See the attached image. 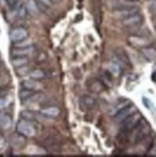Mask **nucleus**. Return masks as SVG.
<instances>
[{
    "label": "nucleus",
    "mask_w": 156,
    "mask_h": 157,
    "mask_svg": "<svg viewBox=\"0 0 156 157\" xmlns=\"http://www.w3.org/2000/svg\"><path fill=\"white\" fill-rule=\"evenodd\" d=\"M17 131L19 135L26 138L35 137L36 134V128L34 125L33 122L24 119L19 120V122L17 124Z\"/></svg>",
    "instance_id": "f257e3e1"
},
{
    "label": "nucleus",
    "mask_w": 156,
    "mask_h": 157,
    "mask_svg": "<svg viewBox=\"0 0 156 157\" xmlns=\"http://www.w3.org/2000/svg\"><path fill=\"white\" fill-rule=\"evenodd\" d=\"M143 119V117L141 115L140 112H135L132 115H130L129 117H127L126 120L122 122V124H123V128L124 130H127V131H130L132 128H134L136 125L140 123Z\"/></svg>",
    "instance_id": "f03ea898"
},
{
    "label": "nucleus",
    "mask_w": 156,
    "mask_h": 157,
    "mask_svg": "<svg viewBox=\"0 0 156 157\" xmlns=\"http://www.w3.org/2000/svg\"><path fill=\"white\" fill-rule=\"evenodd\" d=\"M127 42L133 47L136 48H144L150 45V40L146 36H137V35H132L127 37Z\"/></svg>",
    "instance_id": "7ed1b4c3"
},
{
    "label": "nucleus",
    "mask_w": 156,
    "mask_h": 157,
    "mask_svg": "<svg viewBox=\"0 0 156 157\" xmlns=\"http://www.w3.org/2000/svg\"><path fill=\"white\" fill-rule=\"evenodd\" d=\"M28 36H29V33L27 29L23 27H17L10 32V39L13 43L21 41L23 39L27 38Z\"/></svg>",
    "instance_id": "20e7f679"
},
{
    "label": "nucleus",
    "mask_w": 156,
    "mask_h": 157,
    "mask_svg": "<svg viewBox=\"0 0 156 157\" xmlns=\"http://www.w3.org/2000/svg\"><path fill=\"white\" fill-rule=\"evenodd\" d=\"M137 107L133 105H129L127 107H124V109H122L121 111H119L115 116H114V120L116 123H122L123 121H124L127 117H129L130 115H132L133 113L137 112Z\"/></svg>",
    "instance_id": "39448f33"
},
{
    "label": "nucleus",
    "mask_w": 156,
    "mask_h": 157,
    "mask_svg": "<svg viewBox=\"0 0 156 157\" xmlns=\"http://www.w3.org/2000/svg\"><path fill=\"white\" fill-rule=\"evenodd\" d=\"M139 13V8L137 6L134 7H127V8H122V9H117L113 11V15L116 18L124 19L129 15Z\"/></svg>",
    "instance_id": "423d86ee"
},
{
    "label": "nucleus",
    "mask_w": 156,
    "mask_h": 157,
    "mask_svg": "<svg viewBox=\"0 0 156 157\" xmlns=\"http://www.w3.org/2000/svg\"><path fill=\"white\" fill-rule=\"evenodd\" d=\"M142 22H143V17L140 14V13H134L122 19V24L124 27H135V26L140 25Z\"/></svg>",
    "instance_id": "0eeeda50"
},
{
    "label": "nucleus",
    "mask_w": 156,
    "mask_h": 157,
    "mask_svg": "<svg viewBox=\"0 0 156 157\" xmlns=\"http://www.w3.org/2000/svg\"><path fill=\"white\" fill-rule=\"evenodd\" d=\"M21 85L23 88L33 90L35 92H40V90H42V88H43V85L41 84V82L37 80H34V78L25 80L24 82H22Z\"/></svg>",
    "instance_id": "6e6552de"
},
{
    "label": "nucleus",
    "mask_w": 156,
    "mask_h": 157,
    "mask_svg": "<svg viewBox=\"0 0 156 157\" xmlns=\"http://www.w3.org/2000/svg\"><path fill=\"white\" fill-rule=\"evenodd\" d=\"M25 8L28 14H30L33 17H38L41 13V10L40 9V6H38L36 0H28L25 4Z\"/></svg>",
    "instance_id": "1a4fd4ad"
},
{
    "label": "nucleus",
    "mask_w": 156,
    "mask_h": 157,
    "mask_svg": "<svg viewBox=\"0 0 156 157\" xmlns=\"http://www.w3.org/2000/svg\"><path fill=\"white\" fill-rule=\"evenodd\" d=\"M35 52L34 46L24 47V48H14L12 50V56L13 57H29L31 55H33Z\"/></svg>",
    "instance_id": "9d476101"
},
{
    "label": "nucleus",
    "mask_w": 156,
    "mask_h": 157,
    "mask_svg": "<svg viewBox=\"0 0 156 157\" xmlns=\"http://www.w3.org/2000/svg\"><path fill=\"white\" fill-rule=\"evenodd\" d=\"M40 114L46 118H57L59 116L60 110L59 107H56V106H48V107L42 108L40 110Z\"/></svg>",
    "instance_id": "9b49d317"
},
{
    "label": "nucleus",
    "mask_w": 156,
    "mask_h": 157,
    "mask_svg": "<svg viewBox=\"0 0 156 157\" xmlns=\"http://www.w3.org/2000/svg\"><path fill=\"white\" fill-rule=\"evenodd\" d=\"M13 125L12 117L5 112H0V128L2 129H10Z\"/></svg>",
    "instance_id": "f8f14e48"
},
{
    "label": "nucleus",
    "mask_w": 156,
    "mask_h": 157,
    "mask_svg": "<svg viewBox=\"0 0 156 157\" xmlns=\"http://www.w3.org/2000/svg\"><path fill=\"white\" fill-rule=\"evenodd\" d=\"M108 72L115 78H118L122 74V65L118 61H110L107 66Z\"/></svg>",
    "instance_id": "ddd939ff"
},
{
    "label": "nucleus",
    "mask_w": 156,
    "mask_h": 157,
    "mask_svg": "<svg viewBox=\"0 0 156 157\" xmlns=\"http://www.w3.org/2000/svg\"><path fill=\"white\" fill-rule=\"evenodd\" d=\"M141 53L147 61H153L156 59V49L151 46L144 47L141 49Z\"/></svg>",
    "instance_id": "4468645a"
},
{
    "label": "nucleus",
    "mask_w": 156,
    "mask_h": 157,
    "mask_svg": "<svg viewBox=\"0 0 156 157\" xmlns=\"http://www.w3.org/2000/svg\"><path fill=\"white\" fill-rule=\"evenodd\" d=\"M129 105H131V101H130L126 100V99H124V100H122V101H118V103H117L114 106H112L111 110H110V114L113 115V116H115L119 111H121L122 109H124V107H127V106Z\"/></svg>",
    "instance_id": "2eb2a0df"
},
{
    "label": "nucleus",
    "mask_w": 156,
    "mask_h": 157,
    "mask_svg": "<svg viewBox=\"0 0 156 157\" xmlns=\"http://www.w3.org/2000/svg\"><path fill=\"white\" fill-rule=\"evenodd\" d=\"M28 62H29V59L27 57H13L11 60V63L14 68L27 65Z\"/></svg>",
    "instance_id": "dca6fc26"
},
{
    "label": "nucleus",
    "mask_w": 156,
    "mask_h": 157,
    "mask_svg": "<svg viewBox=\"0 0 156 157\" xmlns=\"http://www.w3.org/2000/svg\"><path fill=\"white\" fill-rule=\"evenodd\" d=\"M134 6H137V3L133 1H128V0H115L113 3V7L115 8V10L122 9V8L134 7Z\"/></svg>",
    "instance_id": "f3484780"
},
{
    "label": "nucleus",
    "mask_w": 156,
    "mask_h": 157,
    "mask_svg": "<svg viewBox=\"0 0 156 157\" xmlns=\"http://www.w3.org/2000/svg\"><path fill=\"white\" fill-rule=\"evenodd\" d=\"M81 104L85 108H92L96 105V100L88 95H84L81 98Z\"/></svg>",
    "instance_id": "a211bd4d"
},
{
    "label": "nucleus",
    "mask_w": 156,
    "mask_h": 157,
    "mask_svg": "<svg viewBox=\"0 0 156 157\" xmlns=\"http://www.w3.org/2000/svg\"><path fill=\"white\" fill-rule=\"evenodd\" d=\"M28 76L30 78H34V80L40 81L45 78V72L41 69H34V70H31L28 74Z\"/></svg>",
    "instance_id": "6ab92c4d"
},
{
    "label": "nucleus",
    "mask_w": 156,
    "mask_h": 157,
    "mask_svg": "<svg viewBox=\"0 0 156 157\" xmlns=\"http://www.w3.org/2000/svg\"><path fill=\"white\" fill-rule=\"evenodd\" d=\"M116 55H117V59L119 60V63L122 65H127L129 64V59L127 56V54L124 53V50L122 49H118L116 51Z\"/></svg>",
    "instance_id": "aec40b11"
},
{
    "label": "nucleus",
    "mask_w": 156,
    "mask_h": 157,
    "mask_svg": "<svg viewBox=\"0 0 156 157\" xmlns=\"http://www.w3.org/2000/svg\"><path fill=\"white\" fill-rule=\"evenodd\" d=\"M20 117L21 119H24L27 121H31V122H35L37 120V114L33 112V111H30V110H23L20 113Z\"/></svg>",
    "instance_id": "412c9836"
},
{
    "label": "nucleus",
    "mask_w": 156,
    "mask_h": 157,
    "mask_svg": "<svg viewBox=\"0 0 156 157\" xmlns=\"http://www.w3.org/2000/svg\"><path fill=\"white\" fill-rule=\"evenodd\" d=\"M35 93V91L33 90H29V89H26V88H22L19 93H18V96H19V99L22 101H26L31 96L33 95Z\"/></svg>",
    "instance_id": "4be33fe9"
},
{
    "label": "nucleus",
    "mask_w": 156,
    "mask_h": 157,
    "mask_svg": "<svg viewBox=\"0 0 156 157\" xmlns=\"http://www.w3.org/2000/svg\"><path fill=\"white\" fill-rule=\"evenodd\" d=\"M29 46H33V41L28 37L23 39L21 41L13 43V47H15V48H24V47H29Z\"/></svg>",
    "instance_id": "5701e85b"
},
{
    "label": "nucleus",
    "mask_w": 156,
    "mask_h": 157,
    "mask_svg": "<svg viewBox=\"0 0 156 157\" xmlns=\"http://www.w3.org/2000/svg\"><path fill=\"white\" fill-rule=\"evenodd\" d=\"M27 15H28V13H27L25 6H20L17 11V17L18 19H24L26 18Z\"/></svg>",
    "instance_id": "b1692460"
},
{
    "label": "nucleus",
    "mask_w": 156,
    "mask_h": 157,
    "mask_svg": "<svg viewBox=\"0 0 156 157\" xmlns=\"http://www.w3.org/2000/svg\"><path fill=\"white\" fill-rule=\"evenodd\" d=\"M90 89L93 92H101L104 89V85L103 82H101L99 81H95L94 82H92L90 85Z\"/></svg>",
    "instance_id": "393cba45"
},
{
    "label": "nucleus",
    "mask_w": 156,
    "mask_h": 157,
    "mask_svg": "<svg viewBox=\"0 0 156 157\" xmlns=\"http://www.w3.org/2000/svg\"><path fill=\"white\" fill-rule=\"evenodd\" d=\"M29 67H27L26 65L24 66H21V67H18V68H15V73H17L18 76H25L29 74Z\"/></svg>",
    "instance_id": "a878e982"
},
{
    "label": "nucleus",
    "mask_w": 156,
    "mask_h": 157,
    "mask_svg": "<svg viewBox=\"0 0 156 157\" xmlns=\"http://www.w3.org/2000/svg\"><path fill=\"white\" fill-rule=\"evenodd\" d=\"M143 104L146 105V107L147 109H150V110H154V105H153V103L149 98L144 97L143 98Z\"/></svg>",
    "instance_id": "bb28decb"
},
{
    "label": "nucleus",
    "mask_w": 156,
    "mask_h": 157,
    "mask_svg": "<svg viewBox=\"0 0 156 157\" xmlns=\"http://www.w3.org/2000/svg\"><path fill=\"white\" fill-rule=\"evenodd\" d=\"M149 9L151 13L156 14V0H150L149 2Z\"/></svg>",
    "instance_id": "cd10ccee"
},
{
    "label": "nucleus",
    "mask_w": 156,
    "mask_h": 157,
    "mask_svg": "<svg viewBox=\"0 0 156 157\" xmlns=\"http://www.w3.org/2000/svg\"><path fill=\"white\" fill-rule=\"evenodd\" d=\"M5 145H6L5 138H4V136L1 134V133H0V150H1V148H3L5 147Z\"/></svg>",
    "instance_id": "c85d7f7f"
},
{
    "label": "nucleus",
    "mask_w": 156,
    "mask_h": 157,
    "mask_svg": "<svg viewBox=\"0 0 156 157\" xmlns=\"http://www.w3.org/2000/svg\"><path fill=\"white\" fill-rule=\"evenodd\" d=\"M8 105H9V101H8L6 99H0V108L6 107Z\"/></svg>",
    "instance_id": "c756f323"
},
{
    "label": "nucleus",
    "mask_w": 156,
    "mask_h": 157,
    "mask_svg": "<svg viewBox=\"0 0 156 157\" xmlns=\"http://www.w3.org/2000/svg\"><path fill=\"white\" fill-rule=\"evenodd\" d=\"M38 2H40V3H42L43 5H45L47 8H49L51 5H52V2L50 1V0H37Z\"/></svg>",
    "instance_id": "7c9ffc66"
},
{
    "label": "nucleus",
    "mask_w": 156,
    "mask_h": 157,
    "mask_svg": "<svg viewBox=\"0 0 156 157\" xmlns=\"http://www.w3.org/2000/svg\"><path fill=\"white\" fill-rule=\"evenodd\" d=\"M151 78H152V81L156 82V72H155V71L152 73V75H151Z\"/></svg>",
    "instance_id": "2f4dec72"
},
{
    "label": "nucleus",
    "mask_w": 156,
    "mask_h": 157,
    "mask_svg": "<svg viewBox=\"0 0 156 157\" xmlns=\"http://www.w3.org/2000/svg\"><path fill=\"white\" fill-rule=\"evenodd\" d=\"M50 1H51L52 4H53V3H58V2L59 1V0H50Z\"/></svg>",
    "instance_id": "473e14b6"
},
{
    "label": "nucleus",
    "mask_w": 156,
    "mask_h": 157,
    "mask_svg": "<svg viewBox=\"0 0 156 157\" xmlns=\"http://www.w3.org/2000/svg\"><path fill=\"white\" fill-rule=\"evenodd\" d=\"M154 71L156 72V63H155V65H154Z\"/></svg>",
    "instance_id": "72a5a7b5"
},
{
    "label": "nucleus",
    "mask_w": 156,
    "mask_h": 157,
    "mask_svg": "<svg viewBox=\"0 0 156 157\" xmlns=\"http://www.w3.org/2000/svg\"><path fill=\"white\" fill-rule=\"evenodd\" d=\"M128 1H133V2H135V1H137V0H128Z\"/></svg>",
    "instance_id": "f704fd0d"
}]
</instances>
